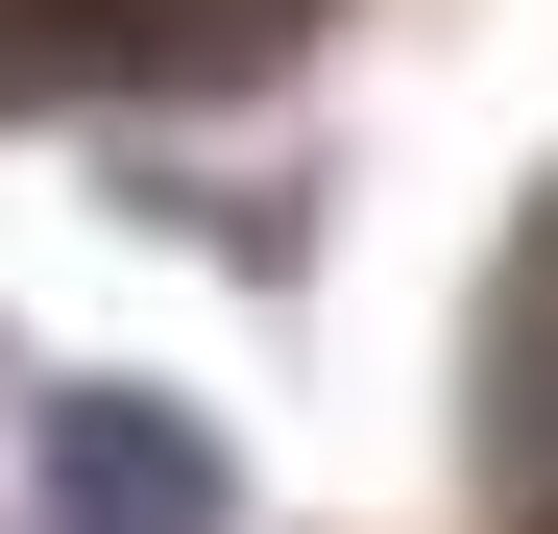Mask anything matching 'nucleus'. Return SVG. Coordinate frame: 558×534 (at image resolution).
I'll use <instances>...</instances> for the list:
<instances>
[{"label":"nucleus","mask_w":558,"mask_h":534,"mask_svg":"<svg viewBox=\"0 0 558 534\" xmlns=\"http://www.w3.org/2000/svg\"><path fill=\"white\" fill-rule=\"evenodd\" d=\"M25 486H49V534H219V510H243L219 437L146 413V389H49V413H25Z\"/></svg>","instance_id":"obj_1"},{"label":"nucleus","mask_w":558,"mask_h":534,"mask_svg":"<svg viewBox=\"0 0 558 534\" xmlns=\"http://www.w3.org/2000/svg\"><path fill=\"white\" fill-rule=\"evenodd\" d=\"M486 462H510V510L558 534V219H534V267H510V316H486Z\"/></svg>","instance_id":"obj_2"},{"label":"nucleus","mask_w":558,"mask_h":534,"mask_svg":"<svg viewBox=\"0 0 558 534\" xmlns=\"http://www.w3.org/2000/svg\"><path fill=\"white\" fill-rule=\"evenodd\" d=\"M146 73V0H0V98H98Z\"/></svg>","instance_id":"obj_3"}]
</instances>
